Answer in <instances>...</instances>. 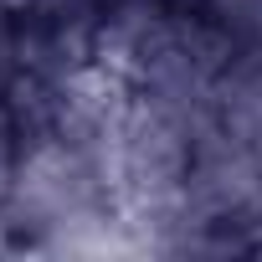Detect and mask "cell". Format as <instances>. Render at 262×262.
<instances>
[{
    "instance_id": "obj_1",
    "label": "cell",
    "mask_w": 262,
    "mask_h": 262,
    "mask_svg": "<svg viewBox=\"0 0 262 262\" xmlns=\"http://www.w3.org/2000/svg\"><path fill=\"white\" fill-rule=\"evenodd\" d=\"M257 41H262V0H257Z\"/></svg>"
}]
</instances>
